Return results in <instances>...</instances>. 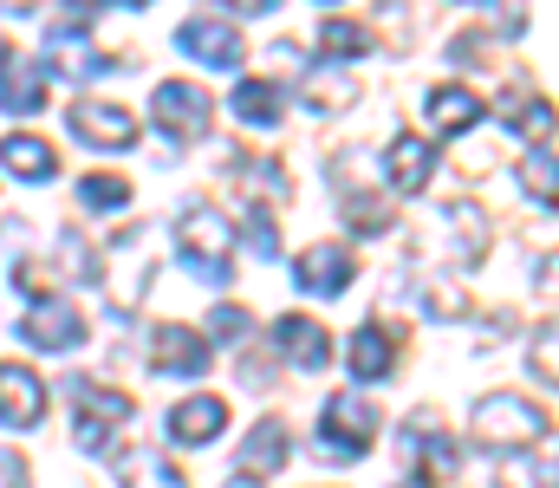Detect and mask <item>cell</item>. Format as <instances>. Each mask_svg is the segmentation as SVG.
Here are the masks:
<instances>
[{"mask_svg": "<svg viewBox=\"0 0 559 488\" xmlns=\"http://www.w3.org/2000/svg\"><path fill=\"white\" fill-rule=\"evenodd\" d=\"M228 241H235V228H228L222 209H209V202H189V209H182V222H176V254H182V267H189L195 281L222 287V281L235 274V267H228Z\"/></svg>", "mask_w": 559, "mask_h": 488, "instance_id": "1", "label": "cell"}, {"mask_svg": "<svg viewBox=\"0 0 559 488\" xmlns=\"http://www.w3.org/2000/svg\"><path fill=\"white\" fill-rule=\"evenodd\" d=\"M468 424H475L481 450H527V443H547V430H554V417H547L540 404L514 397V391H495V397H481Z\"/></svg>", "mask_w": 559, "mask_h": 488, "instance_id": "2", "label": "cell"}, {"mask_svg": "<svg viewBox=\"0 0 559 488\" xmlns=\"http://www.w3.org/2000/svg\"><path fill=\"white\" fill-rule=\"evenodd\" d=\"M378 443V404L365 391H332L325 410H319V456L332 463H352Z\"/></svg>", "mask_w": 559, "mask_h": 488, "instance_id": "3", "label": "cell"}, {"mask_svg": "<svg viewBox=\"0 0 559 488\" xmlns=\"http://www.w3.org/2000/svg\"><path fill=\"white\" fill-rule=\"evenodd\" d=\"M66 391H72V404L85 410V417H79V450H92V456L111 450V430H118L138 404H131L124 391H105L98 378H66Z\"/></svg>", "mask_w": 559, "mask_h": 488, "instance_id": "4", "label": "cell"}, {"mask_svg": "<svg viewBox=\"0 0 559 488\" xmlns=\"http://www.w3.org/2000/svg\"><path fill=\"white\" fill-rule=\"evenodd\" d=\"M150 111H156V131H163V138L195 144V138L209 131V118H215V98H209L202 85H189V79H169V85H156Z\"/></svg>", "mask_w": 559, "mask_h": 488, "instance_id": "5", "label": "cell"}, {"mask_svg": "<svg viewBox=\"0 0 559 488\" xmlns=\"http://www.w3.org/2000/svg\"><path fill=\"white\" fill-rule=\"evenodd\" d=\"M66 124H72V138L92 144V151H131V144H138V118H131L124 105H105V98H79V105L66 111Z\"/></svg>", "mask_w": 559, "mask_h": 488, "instance_id": "6", "label": "cell"}, {"mask_svg": "<svg viewBox=\"0 0 559 488\" xmlns=\"http://www.w3.org/2000/svg\"><path fill=\"white\" fill-rule=\"evenodd\" d=\"M20 338L33 352H72V345H85V313L66 307V300H52V294H39L26 307V320H20Z\"/></svg>", "mask_w": 559, "mask_h": 488, "instance_id": "7", "label": "cell"}, {"mask_svg": "<svg viewBox=\"0 0 559 488\" xmlns=\"http://www.w3.org/2000/svg\"><path fill=\"white\" fill-rule=\"evenodd\" d=\"M352 274H358V261H352V248L345 241H312L299 261H293V281L306 287V294H345L352 287Z\"/></svg>", "mask_w": 559, "mask_h": 488, "instance_id": "8", "label": "cell"}, {"mask_svg": "<svg viewBox=\"0 0 559 488\" xmlns=\"http://www.w3.org/2000/svg\"><path fill=\"white\" fill-rule=\"evenodd\" d=\"M176 46H182L189 59L215 66V72H235V66H241V33L222 26V20H182V26H176Z\"/></svg>", "mask_w": 559, "mask_h": 488, "instance_id": "9", "label": "cell"}, {"mask_svg": "<svg viewBox=\"0 0 559 488\" xmlns=\"http://www.w3.org/2000/svg\"><path fill=\"white\" fill-rule=\"evenodd\" d=\"M46 417V384L26 371V365H0V424H13V430H33Z\"/></svg>", "mask_w": 559, "mask_h": 488, "instance_id": "10", "label": "cell"}, {"mask_svg": "<svg viewBox=\"0 0 559 488\" xmlns=\"http://www.w3.org/2000/svg\"><path fill=\"white\" fill-rule=\"evenodd\" d=\"M274 345L293 358V365H306V371H325V365H332V338H325V325L306 320V313H280L274 320Z\"/></svg>", "mask_w": 559, "mask_h": 488, "instance_id": "11", "label": "cell"}, {"mask_svg": "<svg viewBox=\"0 0 559 488\" xmlns=\"http://www.w3.org/2000/svg\"><path fill=\"white\" fill-rule=\"evenodd\" d=\"M156 371H176V378H202L209 371V338L189 332V325H156V345H150Z\"/></svg>", "mask_w": 559, "mask_h": 488, "instance_id": "12", "label": "cell"}, {"mask_svg": "<svg viewBox=\"0 0 559 488\" xmlns=\"http://www.w3.org/2000/svg\"><path fill=\"white\" fill-rule=\"evenodd\" d=\"M0 105H7L13 118H33V111L46 105V79H39V66H26V59L7 52V46H0Z\"/></svg>", "mask_w": 559, "mask_h": 488, "instance_id": "13", "label": "cell"}, {"mask_svg": "<svg viewBox=\"0 0 559 488\" xmlns=\"http://www.w3.org/2000/svg\"><path fill=\"white\" fill-rule=\"evenodd\" d=\"M222 430H228V404L222 397H182L169 410V437L176 443H215Z\"/></svg>", "mask_w": 559, "mask_h": 488, "instance_id": "14", "label": "cell"}, {"mask_svg": "<svg viewBox=\"0 0 559 488\" xmlns=\"http://www.w3.org/2000/svg\"><path fill=\"white\" fill-rule=\"evenodd\" d=\"M429 169H436V157H429V144H423L417 131L391 138V151H384V176H391L397 195H417L423 182H429Z\"/></svg>", "mask_w": 559, "mask_h": 488, "instance_id": "15", "label": "cell"}, {"mask_svg": "<svg viewBox=\"0 0 559 488\" xmlns=\"http://www.w3.org/2000/svg\"><path fill=\"white\" fill-rule=\"evenodd\" d=\"M391 365H397V332L371 320L358 338H352V378H358V384H378Z\"/></svg>", "mask_w": 559, "mask_h": 488, "instance_id": "16", "label": "cell"}, {"mask_svg": "<svg viewBox=\"0 0 559 488\" xmlns=\"http://www.w3.org/2000/svg\"><path fill=\"white\" fill-rule=\"evenodd\" d=\"M118 488H189V476L163 450H124L118 456Z\"/></svg>", "mask_w": 559, "mask_h": 488, "instance_id": "17", "label": "cell"}, {"mask_svg": "<svg viewBox=\"0 0 559 488\" xmlns=\"http://www.w3.org/2000/svg\"><path fill=\"white\" fill-rule=\"evenodd\" d=\"M429 124H436L442 138H462L468 124H481V98H475L468 85H436V92H429Z\"/></svg>", "mask_w": 559, "mask_h": 488, "instance_id": "18", "label": "cell"}, {"mask_svg": "<svg viewBox=\"0 0 559 488\" xmlns=\"http://www.w3.org/2000/svg\"><path fill=\"white\" fill-rule=\"evenodd\" d=\"M404 456H411L417 469L429 463L436 476H455V450L442 443V430H436V417H429V410H417V417L404 424Z\"/></svg>", "mask_w": 559, "mask_h": 488, "instance_id": "19", "label": "cell"}, {"mask_svg": "<svg viewBox=\"0 0 559 488\" xmlns=\"http://www.w3.org/2000/svg\"><path fill=\"white\" fill-rule=\"evenodd\" d=\"M286 456H293V443H286V424H254V437L241 443V476H274L286 469Z\"/></svg>", "mask_w": 559, "mask_h": 488, "instance_id": "20", "label": "cell"}, {"mask_svg": "<svg viewBox=\"0 0 559 488\" xmlns=\"http://www.w3.org/2000/svg\"><path fill=\"white\" fill-rule=\"evenodd\" d=\"M0 163L13 169V176H26V182H46L59 157H52V144L46 138H26V131H13V138H0Z\"/></svg>", "mask_w": 559, "mask_h": 488, "instance_id": "21", "label": "cell"}, {"mask_svg": "<svg viewBox=\"0 0 559 488\" xmlns=\"http://www.w3.org/2000/svg\"><path fill=\"white\" fill-rule=\"evenodd\" d=\"M228 105H235V118L254 124V131H274L280 124V85H267V79H241Z\"/></svg>", "mask_w": 559, "mask_h": 488, "instance_id": "22", "label": "cell"}, {"mask_svg": "<svg viewBox=\"0 0 559 488\" xmlns=\"http://www.w3.org/2000/svg\"><path fill=\"white\" fill-rule=\"evenodd\" d=\"M371 26H358V20H319V52L325 59H358V52H371Z\"/></svg>", "mask_w": 559, "mask_h": 488, "instance_id": "23", "label": "cell"}, {"mask_svg": "<svg viewBox=\"0 0 559 488\" xmlns=\"http://www.w3.org/2000/svg\"><path fill=\"white\" fill-rule=\"evenodd\" d=\"M79 202L85 209H124L131 202V182L111 176V169H92V176H79Z\"/></svg>", "mask_w": 559, "mask_h": 488, "instance_id": "24", "label": "cell"}, {"mask_svg": "<svg viewBox=\"0 0 559 488\" xmlns=\"http://www.w3.org/2000/svg\"><path fill=\"white\" fill-rule=\"evenodd\" d=\"M352 98H358V79H338V72H325V79L312 72V79H306V105H312V111H345Z\"/></svg>", "mask_w": 559, "mask_h": 488, "instance_id": "25", "label": "cell"}, {"mask_svg": "<svg viewBox=\"0 0 559 488\" xmlns=\"http://www.w3.org/2000/svg\"><path fill=\"white\" fill-rule=\"evenodd\" d=\"M527 189L540 195V209H554V144L540 138V151L527 157Z\"/></svg>", "mask_w": 559, "mask_h": 488, "instance_id": "26", "label": "cell"}, {"mask_svg": "<svg viewBox=\"0 0 559 488\" xmlns=\"http://www.w3.org/2000/svg\"><path fill=\"white\" fill-rule=\"evenodd\" d=\"M241 235H248V248H254L261 261H274V254H280V228H274V222H267V209H254Z\"/></svg>", "mask_w": 559, "mask_h": 488, "instance_id": "27", "label": "cell"}, {"mask_svg": "<svg viewBox=\"0 0 559 488\" xmlns=\"http://www.w3.org/2000/svg\"><path fill=\"white\" fill-rule=\"evenodd\" d=\"M209 325H215V338H248V325L254 320H248V307H215V320Z\"/></svg>", "mask_w": 559, "mask_h": 488, "instance_id": "28", "label": "cell"}, {"mask_svg": "<svg viewBox=\"0 0 559 488\" xmlns=\"http://www.w3.org/2000/svg\"><path fill=\"white\" fill-rule=\"evenodd\" d=\"M26 483H33V469H26L13 450H0V488H26Z\"/></svg>", "mask_w": 559, "mask_h": 488, "instance_id": "29", "label": "cell"}, {"mask_svg": "<svg viewBox=\"0 0 559 488\" xmlns=\"http://www.w3.org/2000/svg\"><path fill=\"white\" fill-rule=\"evenodd\" d=\"M540 378H547V384L559 378V345H554V325H540Z\"/></svg>", "mask_w": 559, "mask_h": 488, "instance_id": "30", "label": "cell"}, {"mask_svg": "<svg viewBox=\"0 0 559 488\" xmlns=\"http://www.w3.org/2000/svg\"><path fill=\"white\" fill-rule=\"evenodd\" d=\"M222 7H228V13H274L280 0H222Z\"/></svg>", "mask_w": 559, "mask_h": 488, "instance_id": "31", "label": "cell"}, {"mask_svg": "<svg viewBox=\"0 0 559 488\" xmlns=\"http://www.w3.org/2000/svg\"><path fill=\"white\" fill-rule=\"evenodd\" d=\"M222 488H261V476H235V483H222Z\"/></svg>", "mask_w": 559, "mask_h": 488, "instance_id": "32", "label": "cell"}, {"mask_svg": "<svg viewBox=\"0 0 559 488\" xmlns=\"http://www.w3.org/2000/svg\"><path fill=\"white\" fill-rule=\"evenodd\" d=\"M397 488H429V483H417V476H411V483H397Z\"/></svg>", "mask_w": 559, "mask_h": 488, "instance_id": "33", "label": "cell"}, {"mask_svg": "<svg viewBox=\"0 0 559 488\" xmlns=\"http://www.w3.org/2000/svg\"><path fill=\"white\" fill-rule=\"evenodd\" d=\"M118 7H150V0H118Z\"/></svg>", "mask_w": 559, "mask_h": 488, "instance_id": "34", "label": "cell"}, {"mask_svg": "<svg viewBox=\"0 0 559 488\" xmlns=\"http://www.w3.org/2000/svg\"><path fill=\"white\" fill-rule=\"evenodd\" d=\"M475 7H481V0H475Z\"/></svg>", "mask_w": 559, "mask_h": 488, "instance_id": "35", "label": "cell"}]
</instances>
